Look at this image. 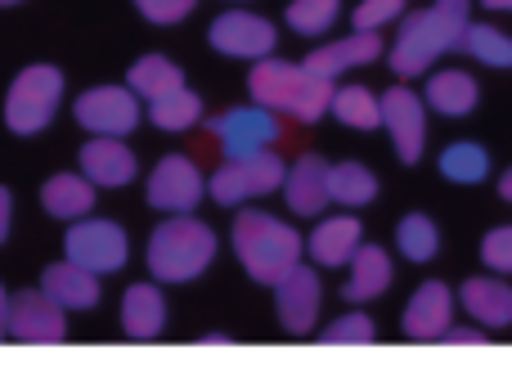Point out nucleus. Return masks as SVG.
I'll return each instance as SVG.
<instances>
[{
  "mask_svg": "<svg viewBox=\"0 0 512 391\" xmlns=\"http://www.w3.org/2000/svg\"><path fill=\"white\" fill-rule=\"evenodd\" d=\"M203 194H207L203 171L189 158H180V153L162 158L149 176V207H158V212H171V216L194 212V207L203 203Z\"/></svg>",
  "mask_w": 512,
  "mask_h": 391,
  "instance_id": "obj_12",
  "label": "nucleus"
},
{
  "mask_svg": "<svg viewBox=\"0 0 512 391\" xmlns=\"http://www.w3.org/2000/svg\"><path fill=\"white\" fill-rule=\"evenodd\" d=\"M477 99H481L477 81H472L468 72H459V68L436 72V77L427 81V90H423V104L436 108L441 117H468L472 108H477Z\"/></svg>",
  "mask_w": 512,
  "mask_h": 391,
  "instance_id": "obj_25",
  "label": "nucleus"
},
{
  "mask_svg": "<svg viewBox=\"0 0 512 391\" xmlns=\"http://www.w3.org/2000/svg\"><path fill=\"white\" fill-rule=\"evenodd\" d=\"M459 302L481 329H508L512 324V288L499 279H468L459 288Z\"/></svg>",
  "mask_w": 512,
  "mask_h": 391,
  "instance_id": "obj_22",
  "label": "nucleus"
},
{
  "mask_svg": "<svg viewBox=\"0 0 512 391\" xmlns=\"http://www.w3.org/2000/svg\"><path fill=\"white\" fill-rule=\"evenodd\" d=\"M248 90L261 108L292 122H319L333 104V81L310 72L306 63H283V59H261L248 77Z\"/></svg>",
  "mask_w": 512,
  "mask_h": 391,
  "instance_id": "obj_2",
  "label": "nucleus"
},
{
  "mask_svg": "<svg viewBox=\"0 0 512 391\" xmlns=\"http://www.w3.org/2000/svg\"><path fill=\"white\" fill-rule=\"evenodd\" d=\"M283 176H288V167L270 149L243 153V158H225V167H216V176L207 180V194L221 207H239V203H252V198L283 189Z\"/></svg>",
  "mask_w": 512,
  "mask_h": 391,
  "instance_id": "obj_6",
  "label": "nucleus"
},
{
  "mask_svg": "<svg viewBox=\"0 0 512 391\" xmlns=\"http://www.w3.org/2000/svg\"><path fill=\"white\" fill-rule=\"evenodd\" d=\"M459 50L468 54V59H481L486 68H512V36H504L490 23H468Z\"/></svg>",
  "mask_w": 512,
  "mask_h": 391,
  "instance_id": "obj_31",
  "label": "nucleus"
},
{
  "mask_svg": "<svg viewBox=\"0 0 512 391\" xmlns=\"http://www.w3.org/2000/svg\"><path fill=\"white\" fill-rule=\"evenodd\" d=\"M9 212H14V198H9V189L0 185V243L9 239Z\"/></svg>",
  "mask_w": 512,
  "mask_h": 391,
  "instance_id": "obj_38",
  "label": "nucleus"
},
{
  "mask_svg": "<svg viewBox=\"0 0 512 391\" xmlns=\"http://www.w3.org/2000/svg\"><path fill=\"white\" fill-rule=\"evenodd\" d=\"M194 5L198 0H135V9L158 27H176L185 14H194Z\"/></svg>",
  "mask_w": 512,
  "mask_h": 391,
  "instance_id": "obj_36",
  "label": "nucleus"
},
{
  "mask_svg": "<svg viewBox=\"0 0 512 391\" xmlns=\"http://www.w3.org/2000/svg\"><path fill=\"white\" fill-rule=\"evenodd\" d=\"M450 320H454V293L445 284H423L405 306V338L436 342L445 338Z\"/></svg>",
  "mask_w": 512,
  "mask_h": 391,
  "instance_id": "obj_16",
  "label": "nucleus"
},
{
  "mask_svg": "<svg viewBox=\"0 0 512 391\" xmlns=\"http://www.w3.org/2000/svg\"><path fill=\"white\" fill-rule=\"evenodd\" d=\"M382 131H391V144H396L400 162L414 167L427 149V104L405 86L387 90V95H382Z\"/></svg>",
  "mask_w": 512,
  "mask_h": 391,
  "instance_id": "obj_11",
  "label": "nucleus"
},
{
  "mask_svg": "<svg viewBox=\"0 0 512 391\" xmlns=\"http://www.w3.org/2000/svg\"><path fill=\"white\" fill-rule=\"evenodd\" d=\"M441 176L454 180V185H481V180L490 176V153L468 140L450 144V149L441 153Z\"/></svg>",
  "mask_w": 512,
  "mask_h": 391,
  "instance_id": "obj_32",
  "label": "nucleus"
},
{
  "mask_svg": "<svg viewBox=\"0 0 512 391\" xmlns=\"http://www.w3.org/2000/svg\"><path fill=\"white\" fill-rule=\"evenodd\" d=\"M274 311H279L283 333L306 338V333L315 329V315H319V275L315 270L297 261V266L274 284Z\"/></svg>",
  "mask_w": 512,
  "mask_h": 391,
  "instance_id": "obj_13",
  "label": "nucleus"
},
{
  "mask_svg": "<svg viewBox=\"0 0 512 391\" xmlns=\"http://www.w3.org/2000/svg\"><path fill=\"white\" fill-rule=\"evenodd\" d=\"M499 198H504V203H512V171L504 180H499Z\"/></svg>",
  "mask_w": 512,
  "mask_h": 391,
  "instance_id": "obj_41",
  "label": "nucleus"
},
{
  "mask_svg": "<svg viewBox=\"0 0 512 391\" xmlns=\"http://www.w3.org/2000/svg\"><path fill=\"white\" fill-rule=\"evenodd\" d=\"M0 5H18V0H0Z\"/></svg>",
  "mask_w": 512,
  "mask_h": 391,
  "instance_id": "obj_43",
  "label": "nucleus"
},
{
  "mask_svg": "<svg viewBox=\"0 0 512 391\" xmlns=\"http://www.w3.org/2000/svg\"><path fill=\"white\" fill-rule=\"evenodd\" d=\"M342 14V0H288V27L297 36H324Z\"/></svg>",
  "mask_w": 512,
  "mask_h": 391,
  "instance_id": "obj_33",
  "label": "nucleus"
},
{
  "mask_svg": "<svg viewBox=\"0 0 512 391\" xmlns=\"http://www.w3.org/2000/svg\"><path fill=\"white\" fill-rule=\"evenodd\" d=\"M283 194H288V207L297 216H319L328 207V167L315 153L297 158L292 171L283 176Z\"/></svg>",
  "mask_w": 512,
  "mask_h": 391,
  "instance_id": "obj_21",
  "label": "nucleus"
},
{
  "mask_svg": "<svg viewBox=\"0 0 512 391\" xmlns=\"http://www.w3.org/2000/svg\"><path fill=\"white\" fill-rule=\"evenodd\" d=\"M41 207L54 216V221H81V216L95 212V185L77 171H63V176H50L41 189Z\"/></svg>",
  "mask_w": 512,
  "mask_h": 391,
  "instance_id": "obj_24",
  "label": "nucleus"
},
{
  "mask_svg": "<svg viewBox=\"0 0 512 391\" xmlns=\"http://www.w3.org/2000/svg\"><path fill=\"white\" fill-rule=\"evenodd\" d=\"M373 320L369 315H342L337 324H328V333H324V342H333V347H342V342H373Z\"/></svg>",
  "mask_w": 512,
  "mask_h": 391,
  "instance_id": "obj_37",
  "label": "nucleus"
},
{
  "mask_svg": "<svg viewBox=\"0 0 512 391\" xmlns=\"http://www.w3.org/2000/svg\"><path fill=\"white\" fill-rule=\"evenodd\" d=\"M463 32H468V0H436L418 14H405L396 45H391V72L400 81L423 77L441 54L459 50Z\"/></svg>",
  "mask_w": 512,
  "mask_h": 391,
  "instance_id": "obj_1",
  "label": "nucleus"
},
{
  "mask_svg": "<svg viewBox=\"0 0 512 391\" xmlns=\"http://www.w3.org/2000/svg\"><path fill=\"white\" fill-rule=\"evenodd\" d=\"M41 293L50 297V302H59L63 311H95V306H99V275L63 257L59 266L45 270Z\"/></svg>",
  "mask_w": 512,
  "mask_h": 391,
  "instance_id": "obj_17",
  "label": "nucleus"
},
{
  "mask_svg": "<svg viewBox=\"0 0 512 391\" xmlns=\"http://www.w3.org/2000/svg\"><path fill=\"white\" fill-rule=\"evenodd\" d=\"M396 243H400V257L414 261V266H423V261H432L436 252H441V230H436L432 216L409 212L405 221L396 225Z\"/></svg>",
  "mask_w": 512,
  "mask_h": 391,
  "instance_id": "obj_30",
  "label": "nucleus"
},
{
  "mask_svg": "<svg viewBox=\"0 0 512 391\" xmlns=\"http://www.w3.org/2000/svg\"><path fill=\"white\" fill-rule=\"evenodd\" d=\"M149 122L158 126V131H167V135L194 131V126L203 122V99H198L189 86H180V90H171V95L153 99V104H149Z\"/></svg>",
  "mask_w": 512,
  "mask_h": 391,
  "instance_id": "obj_28",
  "label": "nucleus"
},
{
  "mask_svg": "<svg viewBox=\"0 0 512 391\" xmlns=\"http://www.w3.org/2000/svg\"><path fill=\"white\" fill-rule=\"evenodd\" d=\"M81 176H86L90 185L122 189L135 180V153L126 149L117 135H95V140L81 149Z\"/></svg>",
  "mask_w": 512,
  "mask_h": 391,
  "instance_id": "obj_15",
  "label": "nucleus"
},
{
  "mask_svg": "<svg viewBox=\"0 0 512 391\" xmlns=\"http://www.w3.org/2000/svg\"><path fill=\"white\" fill-rule=\"evenodd\" d=\"M5 333H14L18 342H63V333H68V311H63L59 302H50L45 293L27 288V293L9 297Z\"/></svg>",
  "mask_w": 512,
  "mask_h": 391,
  "instance_id": "obj_14",
  "label": "nucleus"
},
{
  "mask_svg": "<svg viewBox=\"0 0 512 391\" xmlns=\"http://www.w3.org/2000/svg\"><path fill=\"white\" fill-rule=\"evenodd\" d=\"M126 86H131L140 99H149V104H153V99H162V95H171V90L185 86V72H180L171 59H162V54H144V59L131 63Z\"/></svg>",
  "mask_w": 512,
  "mask_h": 391,
  "instance_id": "obj_26",
  "label": "nucleus"
},
{
  "mask_svg": "<svg viewBox=\"0 0 512 391\" xmlns=\"http://www.w3.org/2000/svg\"><path fill=\"white\" fill-rule=\"evenodd\" d=\"M328 113H333L342 126H351V131H378L382 126V95H373V90H364V86H342V90H333Z\"/></svg>",
  "mask_w": 512,
  "mask_h": 391,
  "instance_id": "obj_27",
  "label": "nucleus"
},
{
  "mask_svg": "<svg viewBox=\"0 0 512 391\" xmlns=\"http://www.w3.org/2000/svg\"><path fill=\"white\" fill-rule=\"evenodd\" d=\"M77 126L90 135H131L140 126V95L131 86H95L77 99Z\"/></svg>",
  "mask_w": 512,
  "mask_h": 391,
  "instance_id": "obj_9",
  "label": "nucleus"
},
{
  "mask_svg": "<svg viewBox=\"0 0 512 391\" xmlns=\"http://www.w3.org/2000/svg\"><path fill=\"white\" fill-rule=\"evenodd\" d=\"M481 5H486V9H508V14H512V0H481Z\"/></svg>",
  "mask_w": 512,
  "mask_h": 391,
  "instance_id": "obj_42",
  "label": "nucleus"
},
{
  "mask_svg": "<svg viewBox=\"0 0 512 391\" xmlns=\"http://www.w3.org/2000/svg\"><path fill=\"white\" fill-rule=\"evenodd\" d=\"M122 329H126V338H135V342H153L162 329H167V302H162V293L153 284L126 288V297H122Z\"/></svg>",
  "mask_w": 512,
  "mask_h": 391,
  "instance_id": "obj_23",
  "label": "nucleus"
},
{
  "mask_svg": "<svg viewBox=\"0 0 512 391\" xmlns=\"http://www.w3.org/2000/svg\"><path fill=\"white\" fill-rule=\"evenodd\" d=\"M230 239H234V257L243 261V270H248L256 284H270V288L297 266L301 248H306V239L270 212H239Z\"/></svg>",
  "mask_w": 512,
  "mask_h": 391,
  "instance_id": "obj_3",
  "label": "nucleus"
},
{
  "mask_svg": "<svg viewBox=\"0 0 512 391\" xmlns=\"http://www.w3.org/2000/svg\"><path fill=\"white\" fill-rule=\"evenodd\" d=\"M360 243H364V230L355 216H328V221H319L315 234L306 239V252L315 266H346Z\"/></svg>",
  "mask_w": 512,
  "mask_h": 391,
  "instance_id": "obj_19",
  "label": "nucleus"
},
{
  "mask_svg": "<svg viewBox=\"0 0 512 391\" xmlns=\"http://www.w3.org/2000/svg\"><path fill=\"white\" fill-rule=\"evenodd\" d=\"M481 261H486L495 275H512V225H499L481 239Z\"/></svg>",
  "mask_w": 512,
  "mask_h": 391,
  "instance_id": "obj_35",
  "label": "nucleus"
},
{
  "mask_svg": "<svg viewBox=\"0 0 512 391\" xmlns=\"http://www.w3.org/2000/svg\"><path fill=\"white\" fill-rule=\"evenodd\" d=\"M63 99V72L50 68V63H36V68H23L14 77L5 95V126L14 135H36L54 122Z\"/></svg>",
  "mask_w": 512,
  "mask_h": 391,
  "instance_id": "obj_5",
  "label": "nucleus"
},
{
  "mask_svg": "<svg viewBox=\"0 0 512 391\" xmlns=\"http://www.w3.org/2000/svg\"><path fill=\"white\" fill-rule=\"evenodd\" d=\"M373 59H382V36L378 32H351L346 41H333V45H324V50L306 54V68L333 81L351 68H369Z\"/></svg>",
  "mask_w": 512,
  "mask_h": 391,
  "instance_id": "obj_18",
  "label": "nucleus"
},
{
  "mask_svg": "<svg viewBox=\"0 0 512 391\" xmlns=\"http://www.w3.org/2000/svg\"><path fill=\"white\" fill-rule=\"evenodd\" d=\"M346 288H342V297L346 302H373V297H382L391 288V257L382 248H373V243H360L355 248V257L346 261Z\"/></svg>",
  "mask_w": 512,
  "mask_h": 391,
  "instance_id": "obj_20",
  "label": "nucleus"
},
{
  "mask_svg": "<svg viewBox=\"0 0 512 391\" xmlns=\"http://www.w3.org/2000/svg\"><path fill=\"white\" fill-rule=\"evenodd\" d=\"M445 342H472V347H481V329H445Z\"/></svg>",
  "mask_w": 512,
  "mask_h": 391,
  "instance_id": "obj_39",
  "label": "nucleus"
},
{
  "mask_svg": "<svg viewBox=\"0 0 512 391\" xmlns=\"http://www.w3.org/2000/svg\"><path fill=\"white\" fill-rule=\"evenodd\" d=\"M207 45L225 59H270L274 45H279V32H274L270 18L248 14V9H230L221 14L212 27H207Z\"/></svg>",
  "mask_w": 512,
  "mask_h": 391,
  "instance_id": "obj_8",
  "label": "nucleus"
},
{
  "mask_svg": "<svg viewBox=\"0 0 512 391\" xmlns=\"http://www.w3.org/2000/svg\"><path fill=\"white\" fill-rule=\"evenodd\" d=\"M328 198L342 207H369L378 198V176L360 162H342V167H328Z\"/></svg>",
  "mask_w": 512,
  "mask_h": 391,
  "instance_id": "obj_29",
  "label": "nucleus"
},
{
  "mask_svg": "<svg viewBox=\"0 0 512 391\" xmlns=\"http://www.w3.org/2000/svg\"><path fill=\"white\" fill-rule=\"evenodd\" d=\"M212 135L225 149V158H243V153L274 149V140L283 131H279V113L252 104V108H230V113L212 117Z\"/></svg>",
  "mask_w": 512,
  "mask_h": 391,
  "instance_id": "obj_10",
  "label": "nucleus"
},
{
  "mask_svg": "<svg viewBox=\"0 0 512 391\" xmlns=\"http://www.w3.org/2000/svg\"><path fill=\"white\" fill-rule=\"evenodd\" d=\"M400 14H405V0H360L351 23L355 32H382L387 23H400Z\"/></svg>",
  "mask_w": 512,
  "mask_h": 391,
  "instance_id": "obj_34",
  "label": "nucleus"
},
{
  "mask_svg": "<svg viewBox=\"0 0 512 391\" xmlns=\"http://www.w3.org/2000/svg\"><path fill=\"white\" fill-rule=\"evenodd\" d=\"M63 257L77 261V266H86V270H95V275H113V270L126 266L131 243H126L122 225L81 216V221H72V230L63 234Z\"/></svg>",
  "mask_w": 512,
  "mask_h": 391,
  "instance_id": "obj_7",
  "label": "nucleus"
},
{
  "mask_svg": "<svg viewBox=\"0 0 512 391\" xmlns=\"http://www.w3.org/2000/svg\"><path fill=\"white\" fill-rule=\"evenodd\" d=\"M5 324H9V297H5V288H0V333H5Z\"/></svg>",
  "mask_w": 512,
  "mask_h": 391,
  "instance_id": "obj_40",
  "label": "nucleus"
},
{
  "mask_svg": "<svg viewBox=\"0 0 512 391\" xmlns=\"http://www.w3.org/2000/svg\"><path fill=\"white\" fill-rule=\"evenodd\" d=\"M216 257V234L212 225L194 221L189 212L162 221L149 234V275L162 284H189L198 279Z\"/></svg>",
  "mask_w": 512,
  "mask_h": 391,
  "instance_id": "obj_4",
  "label": "nucleus"
}]
</instances>
